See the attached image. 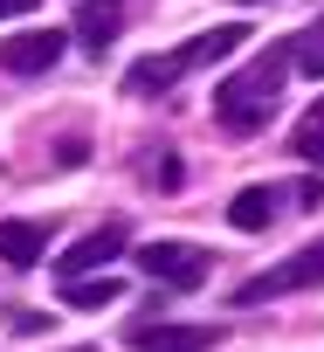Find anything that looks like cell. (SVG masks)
<instances>
[{
	"instance_id": "7c38bea8",
	"label": "cell",
	"mask_w": 324,
	"mask_h": 352,
	"mask_svg": "<svg viewBox=\"0 0 324 352\" xmlns=\"http://www.w3.org/2000/svg\"><path fill=\"white\" fill-rule=\"evenodd\" d=\"M297 159H310V166H324V104H310V118L297 124Z\"/></svg>"
},
{
	"instance_id": "277c9868",
	"label": "cell",
	"mask_w": 324,
	"mask_h": 352,
	"mask_svg": "<svg viewBox=\"0 0 324 352\" xmlns=\"http://www.w3.org/2000/svg\"><path fill=\"white\" fill-rule=\"evenodd\" d=\"M138 270H145L152 283H166V290H194V283H207L214 256H207L200 242H145V249H138Z\"/></svg>"
},
{
	"instance_id": "30bf717a",
	"label": "cell",
	"mask_w": 324,
	"mask_h": 352,
	"mask_svg": "<svg viewBox=\"0 0 324 352\" xmlns=\"http://www.w3.org/2000/svg\"><path fill=\"white\" fill-rule=\"evenodd\" d=\"M117 297H124L117 276H76V283H62V304H76V311H104V304H117Z\"/></svg>"
},
{
	"instance_id": "6da1fadb",
	"label": "cell",
	"mask_w": 324,
	"mask_h": 352,
	"mask_svg": "<svg viewBox=\"0 0 324 352\" xmlns=\"http://www.w3.org/2000/svg\"><path fill=\"white\" fill-rule=\"evenodd\" d=\"M290 69H297V42H283V49L255 56L248 69H235V76L214 90V124L235 131V138L262 131V124L276 118V97H283V76H290Z\"/></svg>"
},
{
	"instance_id": "5b68a950",
	"label": "cell",
	"mask_w": 324,
	"mask_h": 352,
	"mask_svg": "<svg viewBox=\"0 0 324 352\" xmlns=\"http://www.w3.org/2000/svg\"><path fill=\"white\" fill-rule=\"evenodd\" d=\"M124 249H131V228H124V221H104V228H90L83 242H69V249L56 256V276L76 283V276H90V270H111Z\"/></svg>"
},
{
	"instance_id": "5bb4252c",
	"label": "cell",
	"mask_w": 324,
	"mask_h": 352,
	"mask_svg": "<svg viewBox=\"0 0 324 352\" xmlns=\"http://www.w3.org/2000/svg\"><path fill=\"white\" fill-rule=\"evenodd\" d=\"M42 0H0V21H21V14H35Z\"/></svg>"
},
{
	"instance_id": "9c48e42d",
	"label": "cell",
	"mask_w": 324,
	"mask_h": 352,
	"mask_svg": "<svg viewBox=\"0 0 324 352\" xmlns=\"http://www.w3.org/2000/svg\"><path fill=\"white\" fill-rule=\"evenodd\" d=\"M42 249H49L42 221H0V263H8V270H35Z\"/></svg>"
},
{
	"instance_id": "7a4b0ae2",
	"label": "cell",
	"mask_w": 324,
	"mask_h": 352,
	"mask_svg": "<svg viewBox=\"0 0 324 352\" xmlns=\"http://www.w3.org/2000/svg\"><path fill=\"white\" fill-rule=\"evenodd\" d=\"M242 42H248V28H242V21H228V28H207V35H194V42L166 49V56H145V63H131V69H124V90H131V97H152V90H173V83H187L194 69H207V63L235 56Z\"/></svg>"
},
{
	"instance_id": "3957f363",
	"label": "cell",
	"mask_w": 324,
	"mask_h": 352,
	"mask_svg": "<svg viewBox=\"0 0 324 352\" xmlns=\"http://www.w3.org/2000/svg\"><path fill=\"white\" fill-rule=\"evenodd\" d=\"M317 283H324V242H310V249L283 256L269 276H248V283H235V304H269V297H290V290H317Z\"/></svg>"
},
{
	"instance_id": "8992f818",
	"label": "cell",
	"mask_w": 324,
	"mask_h": 352,
	"mask_svg": "<svg viewBox=\"0 0 324 352\" xmlns=\"http://www.w3.org/2000/svg\"><path fill=\"white\" fill-rule=\"evenodd\" d=\"M62 49H69L62 28H21V35L0 42V69H8V76H49L62 63Z\"/></svg>"
},
{
	"instance_id": "ba28073f",
	"label": "cell",
	"mask_w": 324,
	"mask_h": 352,
	"mask_svg": "<svg viewBox=\"0 0 324 352\" xmlns=\"http://www.w3.org/2000/svg\"><path fill=\"white\" fill-rule=\"evenodd\" d=\"M283 201H290L283 187H242V194L228 201V221H235L242 235H262V228L283 221Z\"/></svg>"
},
{
	"instance_id": "2e32d148",
	"label": "cell",
	"mask_w": 324,
	"mask_h": 352,
	"mask_svg": "<svg viewBox=\"0 0 324 352\" xmlns=\"http://www.w3.org/2000/svg\"><path fill=\"white\" fill-rule=\"evenodd\" d=\"M242 8H262V0H242Z\"/></svg>"
},
{
	"instance_id": "9a60e30c",
	"label": "cell",
	"mask_w": 324,
	"mask_h": 352,
	"mask_svg": "<svg viewBox=\"0 0 324 352\" xmlns=\"http://www.w3.org/2000/svg\"><path fill=\"white\" fill-rule=\"evenodd\" d=\"M69 352H97V345H69Z\"/></svg>"
},
{
	"instance_id": "52a82bcc",
	"label": "cell",
	"mask_w": 324,
	"mask_h": 352,
	"mask_svg": "<svg viewBox=\"0 0 324 352\" xmlns=\"http://www.w3.org/2000/svg\"><path fill=\"white\" fill-rule=\"evenodd\" d=\"M221 324H173V318H138L131 324V352H214Z\"/></svg>"
},
{
	"instance_id": "4fadbf2b",
	"label": "cell",
	"mask_w": 324,
	"mask_h": 352,
	"mask_svg": "<svg viewBox=\"0 0 324 352\" xmlns=\"http://www.w3.org/2000/svg\"><path fill=\"white\" fill-rule=\"evenodd\" d=\"M297 69H303V76H324V28H310V35L297 42Z\"/></svg>"
},
{
	"instance_id": "8fae6325",
	"label": "cell",
	"mask_w": 324,
	"mask_h": 352,
	"mask_svg": "<svg viewBox=\"0 0 324 352\" xmlns=\"http://www.w3.org/2000/svg\"><path fill=\"white\" fill-rule=\"evenodd\" d=\"M76 35H83L90 49H104V42L117 35V8H111V0H90V8H83V21H76Z\"/></svg>"
}]
</instances>
